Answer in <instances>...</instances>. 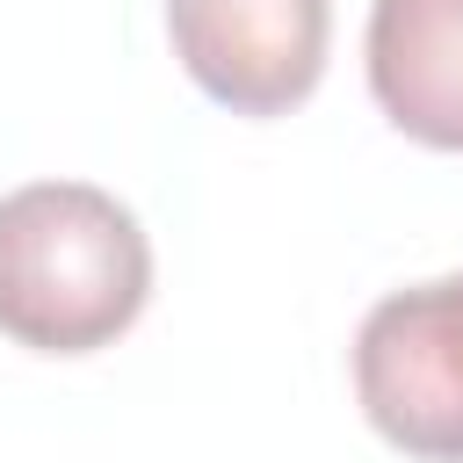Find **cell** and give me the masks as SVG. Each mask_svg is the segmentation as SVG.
Segmentation results:
<instances>
[{
    "instance_id": "obj_2",
    "label": "cell",
    "mask_w": 463,
    "mask_h": 463,
    "mask_svg": "<svg viewBox=\"0 0 463 463\" xmlns=\"http://www.w3.org/2000/svg\"><path fill=\"white\" fill-rule=\"evenodd\" d=\"M354 398L412 463H463V268L369 304L354 333Z\"/></svg>"
},
{
    "instance_id": "obj_4",
    "label": "cell",
    "mask_w": 463,
    "mask_h": 463,
    "mask_svg": "<svg viewBox=\"0 0 463 463\" xmlns=\"http://www.w3.org/2000/svg\"><path fill=\"white\" fill-rule=\"evenodd\" d=\"M369 94L427 152H463V0H369Z\"/></svg>"
},
{
    "instance_id": "obj_1",
    "label": "cell",
    "mask_w": 463,
    "mask_h": 463,
    "mask_svg": "<svg viewBox=\"0 0 463 463\" xmlns=\"http://www.w3.org/2000/svg\"><path fill=\"white\" fill-rule=\"evenodd\" d=\"M152 297L145 224L94 181H29L0 195V333L29 354H94Z\"/></svg>"
},
{
    "instance_id": "obj_3",
    "label": "cell",
    "mask_w": 463,
    "mask_h": 463,
    "mask_svg": "<svg viewBox=\"0 0 463 463\" xmlns=\"http://www.w3.org/2000/svg\"><path fill=\"white\" fill-rule=\"evenodd\" d=\"M181 72L232 116H289L333 43V0H166Z\"/></svg>"
}]
</instances>
